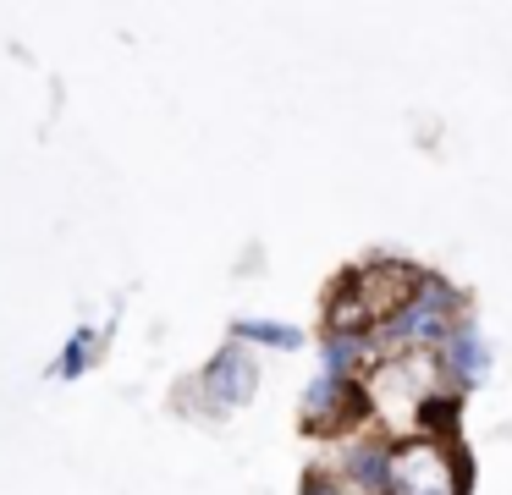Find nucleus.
Returning <instances> with one entry per match:
<instances>
[{
  "label": "nucleus",
  "mask_w": 512,
  "mask_h": 495,
  "mask_svg": "<svg viewBox=\"0 0 512 495\" xmlns=\"http://www.w3.org/2000/svg\"><path fill=\"white\" fill-rule=\"evenodd\" d=\"M463 308L468 297L457 286H446L441 275L424 270V281L413 286V297L397 308V314L380 325V341H386V358H408V352H435L457 325H463Z\"/></svg>",
  "instance_id": "obj_1"
},
{
  "label": "nucleus",
  "mask_w": 512,
  "mask_h": 495,
  "mask_svg": "<svg viewBox=\"0 0 512 495\" xmlns=\"http://www.w3.org/2000/svg\"><path fill=\"white\" fill-rule=\"evenodd\" d=\"M386 495H468V451L457 440H391Z\"/></svg>",
  "instance_id": "obj_2"
},
{
  "label": "nucleus",
  "mask_w": 512,
  "mask_h": 495,
  "mask_svg": "<svg viewBox=\"0 0 512 495\" xmlns=\"http://www.w3.org/2000/svg\"><path fill=\"white\" fill-rule=\"evenodd\" d=\"M364 418H369V396L358 380L320 374L309 385V396H303V429H314V435H342V429L364 424Z\"/></svg>",
  "instance_id": "obj_3"
},
{
  "label": "nucleus",
  "mask_w": 512,
  "mask_h": 495,
  "mask_svg": "<svg viewBox=\"0 0 512 495\" xmlns=\"http://www.w3.org/2000/svg\"><path fill=\"white\" fill-rule=\"evenodd\" d=\"M430 358H435V374L446 380V391H457V396L474 380H485V369H490V352H485V341H479V330L468 325V319L430 352Z\"/></svg>",
  "instance_id": "obj_4"
},
{
  "label": "nucleus",
  "mask_w": 512,
  "mask_h": 495,
  "mask_svg": "<svg viewBox=\"0 0 512 495\" xmlns=\"http://www.w3.org/2000/svg\"><path fill=\"white\" fill-rule=\"evenodd\" d=\"M204 391L215 396V407H243L248 396H254V363H248L243 347H226L221 358L204 369Z\"/></svg>",
  "instance_id": "obj_5"
},
{
  "label": "nucleus",
  "mask_w": 512,
  "mask_h": 495,
  "mask_svg": "<svg viewBox=\"0 0 512 495\" xmlns=\"http://www.w3.org/2000/svg\"><path fill=\"white\" fill-rule=\"evenodd\" d=\"M386 468H391V440H353L342 457L347 484L364 495H386Z\"/></svg>",
  "instance_id": "obj_6"
},
{
  "label": "nucleus",
  "mask_w": 512,
  "mask_h": 495,
  "mask_svg": "<svg viewBox=\"0 0 512 495\" xmlns=\"http://www.w3.org/2000/svg\"><path fill=\"white\" fill-rule=\"evenodd\" d=\"M369 352H375L369 336H336V330H325V374H331V380H353Z\"/></svg>",
  "instance_id": "obj_7"
},
{
  "label": "nucleus",
  "mask_w": 512,
  "mask_h": 495,
  "mask_svg": "<svg viewBox=\"0 0 512 495\" xmlns=\"http://www.w3.org/2000/svg\"><path fill=\"white\" fill-rule=\"evenodd\" d=\"M232 336H237V341H259V347H281V352L303 347V330L276 325V319H237V325H232Z\"/></svg>",
  "instance_id": "obj_8"
},
{
  "label": "nucleus",
  "mask_w": 512,
  "mask_h": 495,
  "mask_svg": "<svg viewBox=\"0 0 512 495\" xmlns=\"http://www.w3.org/2000/svg\"><path fill=\"white\" fill-rule=\"evenodd\" d=\"M89 330H78V336H72V352H67V363H56L61 374H83V363H89Z\"/></svg>",
  "instance_id": "obj_9"
},
{
  "label": "nucleus",
  "mask_w": 512,
  "mask_h": 495,
  "mask_svg": "<svg viewBox=\"0 0 512 495\" xmlns=\"http://www.w3.org/2000/svg\"><path fill=\"white\" fill-rule=\"evenodd\" d=\"M303 495H347V490L331 479V473H309V479H303Z\"/></svg>",
  "instance_id": "obj_10"
}]
</instances>
